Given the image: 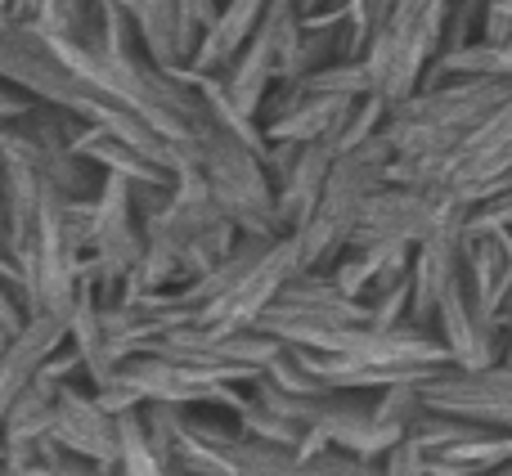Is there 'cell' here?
<instances>
[{
	"instance_id": "6da1fadb",
	"label": "cell",
	"mask_w": 512,
	"mask_h": 476,
	"mask_svg": "<svg viewBox=\"0 0 512 476\" xmlns=\"http://www.w3.org/2000/svg\"><path fill=\"white\" fill-rule=\"evenodd\" d=\"M512 95V77H441L423 81L414 95L387 108V135L391 153L400 162H423L436 153H450L459 140H468L490 113Z\"/></svg>"
},
{
	"instance_id": "7a4b0ae2",
	"label": "cell",
	"mask_w": 512,
	"mask_h": 476,
	"mask_svg": "<svg viewBox=\"0 0 512 476\" xmlns=\"http://www.w3.org/2000/svg\"><path fill=\"white\" fill-rule=\"evenodd\" d=\"M445 14H450V0H387L382 5L360 54L373 95L400 104L423 86L445 41Z\"/></svg>"
},
{
	"instance_id": "3957f363",
	"label": "cell",
	"mask_w": 512,
	"mask_h": 476,
	"mask_svg": "<svg viewBox=\"0 0 512 476\" xmlns=\"http://www.w3.org/2000/svg\"><path fill=\"white\" fill-rule=\"evenodd\" d=\"M418 400L427 409H441V414L512 432V360L481 364V369L445 364L427 382H418Z\"/></svg>"
},
{
	"instance_id": "277c9868",
	"label": "cell",
	"mask_w": 512,
	"mask_h": 476,
	"mask_svg": "<svg viewBox=\"0 0 512 476\" xmlns=\"http://www.w3.org/2000/svg\"><path fill=\"white\" fill-rule=\"evenodd\" d=\"M50 436L63 450L81 454V459H95V468H122V441H117V414L104 409V400L95 391H81L72 382L59 387L54 400V427Z\"/></svg>"
},
{
	"instance_id": "5b68a950",
	"label": "cell",
	"mask_w": 512,
	"mask_h": 476,
	"mask_svg": "<svg viewBox=\"0 0 512 476\" xmlns=\"http://www.w3.org/2000/svg\"><path fill=\"white\" fill-rule=\"evenodd\" d=\"M463 283L472 306L499 324L512 288V230H463Z\"/></svg>"
},
{
	"instance_id": "8992f818",
	"label": "cell",
	"mask_w": 512,
	"mask_h": 476,
	"mask_svg": "<svg viewBox=\"0 0 512 476\" xmlns=\"http://www.w3.org/2000/svg\"><path fill=\"white\" fill-rule=\"evenodd\" d=\"M499 333H504V360H512V288L499 306Z\"/></svg>"
},
{
	"instance_id": "52a82bcc",
	"label": "cell",
	"mask_w": 512,
	"mask_h": 476,
	"mask_svg": "<svg viewBox=\"0 0 512 476\" xmlns=\"http://www.w3.org/2000/svg\"><path fill=\"white\" fill-rule=\"evenodd\" d=\"M499 476H512V459L504 463V468H499Z\"/></svg>"
}]
</instances>
